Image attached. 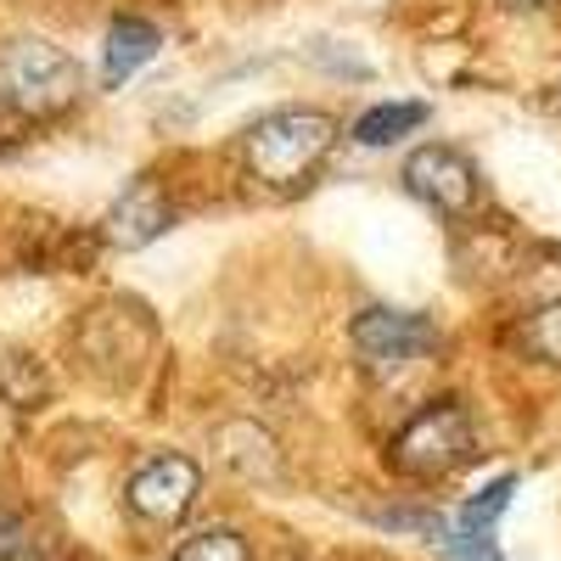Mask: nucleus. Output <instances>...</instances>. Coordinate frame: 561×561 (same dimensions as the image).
<instances>
[{
  "label": "nucleus",
  "mask_w": 561,
  "mask_h": 561,
  "mask_svg": "<svg viewBox=\"0 0 561 561\" xmlns=\"http://www.w3.org/2000/svg\"><path fill=\"white\" fill-rule=\"evenodd\" d=\"M332 140H337V124L325 113H314V107H275L242 135V152H248V169L264 185L293 192V185H304L320 169V158L332 152Z\"/></svg>",
  "instance_id": "nucleus-1"
},
{
  "label": "nucleus",
  "mask_w": 561,
  "mask_h": 561,
  "mask_svg": "<svg viewBox=\"0 0 561 561\" xmlns=\"http://www.w3.org/2000/svg\"><path fill=\"white\" fill-rule=\"evenodd\" d=\"M0 102L28 118H57L79 102V68L51 39H7L0 45Z\"/></svg>",
  "instance_id": "nucleus-2"
},
{
  "label": "nucleus",
  "mask_w": 561,
  "mask_h": 561,
  "mask_svg": "<svg viewBox=\"0 0 561 561\" xmlns=\"http://www.w3.org/2000/svg\"><path fill=\"white\" fill-rule=\"evenodd\" d=\"M472 449H478L472 415H466L455 399H438V404H427V410H415L404 427L393 433L388 460H393V472L433 483V478H449L455 466L472 460Z\"/></svg>",
  "instance_id": "nucleus-3"
},
{
  "label": "nucleus",
  "mask_w": 561,
  "mask_h": 561,
  "mask_svg": "<svg viewBox=\"0 0 561 561\" xmlns=\"http://www.w3.org/2000/svg\"><path fill=\"white\" fill-rule=\"evenodd\" d=\"M348 337L370 365H404V359H421L438 348V325L415 309H365L348 325Z\"/></svg>",
  "instance_id": "nucleus-4"
},
{
  "label": "nucleus",
  "mask_w": 561,
  "mask_h": 561,
  "mask_svg": "<svg viewBox=\"0 0 561 561\" xmlns=\"http://www.w3.org/2000/svg\"><path fill=\"white\" fill-rule=\"evenodd\" d=\"M197 489H203V478L185 455H152L129 478V511L147 523H180L197 505Z\"/></svg>",
  "instance_id": "nucleus-5"
},
{
  "label": "nucleus",
  "mask_w": 561,
  "mask_h": 561,
  "mask_svg": "<svg viewBox=\"0 0 561 561\" xmlns=\"http://www.w3.org/2000/svg\"><path fill=\"white\" fill-rule=\"evenodd\" d=\"M404 185L421 203H433L438 214H466L478 203V169L466 163L455 147H421V152H410Z\"/></svg>",
  "instance_id": "nucleus-6"
},
{
  "label": "nucleus",
  "mask_w": 561,
  "mask_h": 561,
  "mask_svg": "<svg viewBox=\"0 0 561 561\" xmlns=\"http://www.w3.org/2000/svg\"><path fill=\"white\" fill-rule=\"evenodd\" d=\"M163 230H169V197H163V185L152 174H140L118 197V208L107 219V237L118 248H147L152 237H163Z\"/></svg>",
  "instance_id": "nucleus-7"
},
{
  "label": "nucleus",
  "mask_w": 561,
  "mask_h": 561,
  "mask_svg": "<svg viewBox=\"0 0 561 561\" xmlns=\"http://www.w3.org/2000/svg\"><path fill=\"white\" fill-rule=\"evenodd\" d=\"M158 45H163L158 23H147V18H118V23L107 28V57H102L107 84H124L135 68H147V62L158 57Z\"/></svg>",
  "instance_id": "nucleus-8"
},
{
  "label": "nucleus",
  "mask_w": 561,
  "mask_h": 561,
  "mask_svg": "<svg viewBox=\"0 0 561 561\" xmlns=\"http://www.w3.org/2000/svg\"><path fill=\"white\" fill-rule=\"evenodd\" d=\"M415 124H427V107H421V102H382V107L359 113L354 140H359V147H388V140L410 135Z\"/></svg>",
  "instance_id": "nucleus-9"
},
{
  "label": "nucleus",
  "mask_w": 561,
  "mask_h": 561,
  "mask_svg": "<svg viewBox=\"0 0 561 561\" xmlns=\"http://www.w3.org/2000/svg\"><path fill=\"white\" fill-rule=\"evenodd\" d=\"M517 343H523L534 359L561 365V304H539V309H528L523 325H517Z\"/></svg>",
  "instance_id": "nucleus-10"
},
{
  "label": "nucleus",
  "mask_w": 561,
  "mask_h": 561,
  "mask_svg": "<svg viewBox=\"0 0 561 561\" xmlns=\"http://www.w3.org/2000/svg\"><path fill=\"white\" fill-rule=\"evenodd\" d=\"M511 489H517V478H511V472H505V478H494L483 494H472V500L460 505L455 528H460V534H489V528H494V517L511 505Z\"/></svg>",
  "instance_id": "nucleus-11"
},
{
  "label": "nucleus",
  "mask_w": 561,
  "mask_h": 561,
  "mask_svg": "<svg viewBox=\"0 0 561 561\" xmlns=\"http://www.w3.org/2000/svg\"><path fill=\"white\" fill-rule=\"evenodd\" d=\"M174 561H253V556L230 528H203V534H192L174 550Z\"/></svg>",
  "instance_id": "nucleus-12"
},
{
  "label": "nucleus",
  "mask_w": 561,
  "mask_h": 561,
  "mask_svg": "<svg viewBox=\"0 0 561 561\" xmlns=\"http://www.w3.org/2000/svg\"><path fill=\"white\" fill-rule=\"evenodd\" d=\"M0 561H45V545L34 534L28 517H18V511L0 505Z\"/></svg>",
  "instance_id": "nucleus-13"
},
{
  "label": "nucleus",
  "mask_w": 561,
  "mask_h": 561,
  "mask_svg": "<svg viewBox=\"0 0 561 561\" xmlns=\"http://www.w3.org/2000/svg\"><path fill=\"white\" fill-rule=\"evenodd\" d=\"M444 550H449L455 561H500V550H494L489 534H460V528L449 534V528H444Z\"/></svg>",
  "instance_id": "nucleus-14"
}]
</instances>
